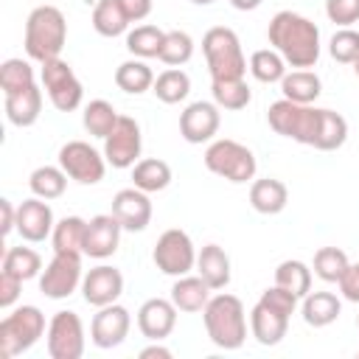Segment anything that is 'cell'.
Masks as SVG:
<instances>
[{"label": "cell", "mask_w": 359, "mask_h": 359, "mask_svg": "<svg viewBox=\"0 0 359 359\" xmlns=\"http://www.w3.org/2000/svg\"><path fill=\"white\" fill-rule=\"evenodd\" d=\"M121 222L112 213H98L87 222V233H84V255L90 258H109L118 244H121Z\"/></svg>", "instance_id": "20"}, {"label": "cell", "mask_w": 359, "mask_h": 359, "mask_svg": "<svg viewBox=\"0 0 359 359\" xmlns=\"http://www.w3.org/2000/svg\"><path fill=\"white\" fill-rule=\"evenodd\" d=\"M202 320H205V331L210 337V342L222 351H236L244 345L247 339V311L244 303L236 294L219 292L208 300V306L202 309Z\"/></svg>", "instance_id": "2"}, {"label": "cell", "mask_w": 359, "mask_h": 359, "mask_svg": "<svg viewBox=\"0 0 359 359\" xmlns=\"http://www.w3.org/2000/svg\"><path fill=\"white\" fill-rule=\"evenodd\" d=\"M325 14L331 22L351 28L353 22H359V0H325Z\"/></svg>", "instance_id": "45"}, {"label": "cell", "mask_w": 359, "mask_h": 359, "mask_svg": "<svg viewBox=\"0 0 359 359\" xmlns=\"http://www.w3.org/2000/svg\"><path fill=\"white\" fill-rule=\"evenodd\" d=\"M112 216L121 222L123 230L129 233H140L149 227L151 222V199L146 191L140 188H123L112 196Z\"/></svg>", "instance_id": "17"}, {"label": "cell", "mask_w": 359, "mask_h": 359, "mask_svg": "<svg viewBox=\"0 0 359 359\" xmlns=\"http://www.w3.org/2000/svg\"><path fill=\"white\" fill-rule=\"evenodd\" d=\"M3 269L17 275L20 280H31V278L42 275V258L31 247H8L3 255Z\"/></svg>", "instance_id": "39"}, {"label": "cell", "mask_w": 359, "mask_h": 359, "mask_svg": "<svg viewBox=\"0 0 359 359\" xmlns=\"http://www.w3.org/2000/svg\"><path fill=\"white\" fill-rule=\"evenodd\" d=\"M0 222H3V227H0L3 236L17 230V208L11 205V199H0Z\"/></svg>", "instance_id": "48"}, {"label": "cell", "mask_w": 359, "mask_h": 359, "mask_svg": "<svg viewBox=\"0 0 359 359\" xmlns=\"http://www.w3.org/2000/svg\"><path fill=\"white\" fill-rule=\"evenodd\" d=\"M264 0H230V6L233 8H238V11H252V8H258Z\"/></svg>", "instance_id": "51"}, {"label": "cell", "mask_w": 359, "mask_h": 359, "mask_svg": "<svg viewBox=\"0 0 359 359\" xmlns=\"http://www.w3.org/2000/svg\"><path fill=\"white\" fill-rule=\"evenodd\" d=\"M275 283L283 286V289H289L297 297H306L311 292V269L303 261H297V258L280 261L275 266Z\"/></svg>", "instance_id": "37"}, {"label": "cell", "mask_w": 359, "mask_h": 359, "mask_svg": "<svg viewBox=\"0 0 359 359\" xmlns=\"http://www.w3.org/2000/svg\"><path fill=\"white\" fill-rule=\"evenodd\" d=\"M222 112L216 101H194L180 115V135L188 143H208L219 132Z\"/></svg>", "instance_id": "15"}, {"label": "cell", "mask_w": 359, "mask_h": 359, "mask_svg": "<svg viewBox=\"0 0 359 359\" xmlns=\"http://www.w3.org/2000/svg\"><path fill=\"white\" fill-rule=\"evenodd\" d=\"M174 353L165 348V345H160V339L154 342V345H149V348H143L140 351V359H171Z\"/></svg>", "instance_id": "50"}, {"label": "cell", "mask_w": 359, "mask_h": 359, "mask_svg": "<svg viewBox=\"0 0 359 359\" xmlns=\"http://www.w3.org/2000/svg\"><path fill=\"white\" fill-rule=\"evenodd\" d=\"M210 292L213 289L202 280V275H180L174 280V286H171V300H174V306L180 311L194 314V311H202L208 306Z\"/></svg>", "instance_id": "24"}, {"label": "cell", "mask_w": 359, "mask_h": 359, "mask_svg": "<svg viewBox=\"0 0 359 359\" xmlns=\"http://www.w3.org/2000/svg\"><path fill=\"white\" fill-rule=\"evenodd\" d=\"M196 272L213 292H219L230 283V255L219 244H205L196 252Z\"/></svg>", "instance_id": "22"}, {"label": "cell", "mask_w": 359, "mask_h": 359, "mask_svg": "<svg viewBox=\"0 0 359 359\" xmlns=\"http://www.w3.org/2000/svg\"><path fill=\"white\" fill-rule=\"evenodd\" d=\"M132 182H135V188H140L146 194L165 191L171 185V165L165 160H157V157L137 160L132 165Z\"/></svg>", "instance_id": "28"}, {"label": "cell", "mask_w": 359, "mask_h": 359, "mask_svg": "<svg viewBox=\"0 0 359 359\" xmlns=\"http://www.w3.org/2000/svg\"><path fill=\"white\" fill-rule=\"evenodd\" d=\"M118 112H115V107L109 104V101H104V98H95V101H90L87 107H84V115H81V123H84V129L93 135V137H107L112 129H115V123H118Z\"/></svg>", "instance_id": "36"}, {"label": "cell", "mask_w": 359, "mask_h": 359, "mask_svg": "<svg viewBox=\"0 0 359 359\" xmlns=\"http://www.w3.org/2000/svg\"><path fill=\"white\" fill-rule=\"evenodd\" d=\"M348 255L339 247H320L314 252V275L325 283H339L342 272L348 269Z\"/></svg>", "instance_id": "42"}, {"label": "cell", "mask_w": 359, "mask_h": 359, "mask_svg": "<svg viewBox=\"0 0 359 359\" xmlns=\"http://www.w3.org/2000/svg\"><path fill=\"white\" fill-rule=\"evenodd\" d=\"M177 306H174V300L168 297H149L140 309H137V328H140V334L146 337V339H151V342H163L171 331H174V325H177Z\"/></svg>", "instance_id": "19"}, {"label": "cell", "mask_w": 359, "mask_h": 359, "mask_svg": "<svg viewBox=\"0 0 359 359\" xmlns=\"http://www.w3.org/2000/svg\"><path fill=\"white\" fill-rule=\"evenodd\" d=\"M36 84V76H34V67L31 62L25 59H6L0 65V90L3 95H17L28 87Z\"/></svg>", "instance_id": "35"}, {"label": "cell", "mask_w": 359, "mask_h": 359, "mask_svg": "<svg viewBox=\"0 0 359 359\" xmlns=\"http://www.w3.org/2000/svg\"><path fill=\"white\" fill-rule=\"evenodd\" d=\"M266 39L283 56V62L297 70L314 67L320 59V28L297 11H278L269 20Z\"/></svg>", "instance_id": "1"}, {"label": "cell", "mask_w": 359, "mask_h": 359, "mask_svg": "<svg viewBox=\"0 0 359 359\" xmlns=\"http://www.w3.org/2000/svg\"><path fill=\"white\" fill-rule=\"evenodd\" d=\"M191 3H194V6H210L213 0H191Z\"/></svg>", "instance_id": "52"}, {"label": "cell", "mask_w": 359, "mask_h": 359, "mask_svg": "<svg viewBox=\"0 0 359 359\" xmlns=\"http://www.w3.org/2000/svg\"><path fill=\"white\" fill-rule=\"evenodd\" d=\"M339 292L345 300L359 303V264H348V269L339 278Z\"/></svg>", "instance_id": "47"}, {"label": "cell", "mask_w": 359, "mask_h": 359, "mask_svg": "<svg viewBox=\"0 0 359 359\" xmlns=\"http://www.w3.org/2000/svg\"><path fill=\"white\" fill-rule=\"evenodd\" d=\"M39 79H42V90L48 93L50 104H53L59 112H73V109L81 107L84 87H81L79 76L73 73V67H70L62 56L45 62L42 70H39Z\"/></svg>", "instance_id": "8"}, {"label": "cell", "mask_w": 359, "mask_h": 359, "mask_svg": "<svg viewBox=\"0 0 359 359\" xmlns=\"http://www.w3.org/2000/svg\"><path fill=\"white\" fill-rule=\"evenodd\" d=\"M205 168L227 182H247L255 177V154L230 137H219L205 149Z\"/></svg>", "instance_id": "7"}, {"label": "cell", "mask_w": 359, "mask_h": 359, "mask_svg": "<svg viewBox=\"0 0 359 359\" xmlns=\"http://www.w3.org/2000/svg\"><path fill=\"white\" fill-rule=\"evenodd\" d=\"M356 328H359V314H356Z\"/></svg>", "instance_id": "54"}, {"label": "cell", "mask_w": 359, "mask_h": 359, "mask_svg": "<svg viewBox=\"0 0 359 359\" xmlns=\"http://www.w3.org/2000/svg\"><path fill=\"white\" fill-rule=\"evenodd\" d=\"M53 224L56 222H53V210L48 199L31 196L17 205V233L22 236V241H31V244L45 241L53 233Z\"/></svg>", "instance_id": "18"}, {"label": "cell", "mask_w": 359, "mask_h": 359, "mask_svg": "<svg viewBox=\"0 0 359 359\" xmlns=\"http://www.w3.org/2000/svg\"><path fill=\"white\" fill-rule=\"evenodd\" d=\"M280 93L294 104H314L323 93V81L311 70H292L280 79Z\"/></svg>", "instance_id": "27"}, {"label": "cell", "mask_w": 359, "mask_h": 359, "mask_svg": "<svg viewBox=\"0 0 359 359\" xmlns=\"http://www.w3.org/2000/svg\"><path fill=\"white\" fill-rule=\"evenodd\" d=\"M115 84L129 95H140L154 87V73L143 59H126L115 67Z\"/></svg>", "instance_id": "30"}, {"label": "cell", "mask_w": 359, "mask_h": 359, "mask_svg": "<svg viewBox=\"0 0 359 359\" xmlns=\"http://www.w3.org/2000/svg\"><path fill=\"white\" fill-rule=\"evenodd\" d=\"M328 53L334 62L339 65H353L359 59V31L353 28H339L331 42H328Z\"/></svg>", "instance_id": "44"}, {"label": "cell", "mask_w": 359, "mask_h": 359, "mask_svg": "<svg viewBox=\"0 0 359 359\" xmlns=\"http://www.w3.org/2000/svg\"><path fill=\"white\" fill-rule=\"evenodd\" d=\"M210 93H213V101L219 104V109H233V112L244 109L252 98L244 79H213Z\"/></svg>", "instance_id": "34"}, {"label": "cell", "mask_w": 359, "mask_h": 359, "mask_svg": "<svg viewBox=\"0 0 359 359\" xmlns=\"http://www.w3.org/2000/svg\"><path fill=\"white\" fill-rule=\"evenodd\" d=\"M84 233H87V222L81 216L59 219L50 233L53 252H81L84 255Z\"/></svg>", "instance_id": "31"}, {"label": "cell", "mask_w": 359, "mask_h": 359, "mask_svg": "<svg viewBox=\"0 0 359 359\" xmlns=\"http://www.w3.org/2000/svg\"><path fill=\"white\" fill-rule=\"evenodd\" d=\"M121 292H123V275L118 266H109V264L93 266L81 280V297H84V303H90L95 309L115 303L121 297Z\"/></svg>", "instance_id": "16"}, {"label": "cell", "mask_w": 359, "mask_h": 359, "mask_svg": "<svg viewBox=\"0 0 359 359\" xmlns=\"http://www.w3.org/2000/svg\"><path fill=\"white\" fill-rule=\"evenodd\" d=\"M67 42V20L56 6H36L25 20V53L28 59L45 65L62 56Z\"/></svg>", "instance_id": "3"}, {"label": "cell", "mask_w": 359, "mask_h": 359, "mask_svg": "<svg viewBox=\"0 0 359 359\" xmlns=\"http://www.w3.org/2000/svg\"><path fill=\"white\" fill-rule=\"evenodd\" d=\"M250 73L264 84H275L286 76V62L275 48H261L250 56Z\"/></svg>", "instance_id": "40"}, {"label": "cell", "mask_w": 359, "mask_h": 359, "mask_svg": "<svg viewBox=\"0 0 359 359\" xmlns=\"http://www.w3.org/2000/svg\"><path fill=\"white\" fill-rule=\"evenodd\" d=\"M353 73H356V76H359V59H356V62H353Z\"/></svg>", "instance_id": "53"}, {"label": "cell", "mask_w": 359, "mask_h": 359, "mask_svg": "<svg viewBox=\"0 0 359 359\" xmlns=\"http://www.w3.org/2000/svg\"><path fill=\"white\" fill-rule=\"evenodd\" d=\"M286 202H289V188L275 177H264L250 185V205L264 216L280 213L286 208Z\"/></svg>", "instance_id": "25"}, {"label": "cell", "mask_w": 359, "mask_h": 359, "mask_svg": "<svg viewBox=\"0 0 359 359\" xmlns=\"http://www.w3.org/2000/svg\"><path fill=\"white\" fill-rule=\"evenodd\" d=\"M84 280L81 272V252H53L39 275V292L50 300L70 297Z\"/></svg>", "instance_id": "10"}, {"label": "cell", "mask_w": 359, "mask_h": 359, "mask_svg": "<svg viewBox=\"0 0 359 359\" xmlns=\"http://www.w3.org/2000/svg\"><path fill=\"white\" fill-rule=\"evenodd\" d=\"M129 328H132V314L123 306L109 303V306H101L98 314H93L90 339L95 348L109 351V348H118L129 337Z\"/></svg>", "instance_id": "14"}, {"label": "cell", "mask_w": 359, "mask_h": 359, "mask_svg": "<svg viewBox=\"0 0 359 359\" xmlns=\"http://www.w3.org/2000/svg\"><path fill=\"white\" fill-rule=\"evenodd\" d=\"M266 121L272 126V132L294 140V143H303V146H311L317 143V135H320V123H323V107H311V104H294L289 98H280L269 107L266 112Z\"/></svg>", "instance_id": "4"}, {"label": "cell", "mask_w": 359, "mask_h": 359, "mask_svg": "<svg viewBox=\"0 0 359 359\" xmlns=\"http://www.w3.org/2000/svg\"><path fill=\"white\" fill-rule=\"evenodd\" d=\"M194 56V39L188 31H165L163 48H160V62L168 67H182Z\"/></svg>", "instance_id": "43"}, {"label": "cell", "mask_w": 359, "mask_h": 359, "mask_svg": "<svg viewBox=\"0 0 359 359\" xmlns=\"http://www.w3.org/2000/svg\"><path fill=\"white\" fill-rule=\"evenodd\" d=\"M28 188L39 199H48V202L59 199L65 194V188H67V174H65L62 165H39V168L31 171Z\"/></svg>", "instance_id": "32"}, {"label": "cell", "mask_w": 359, "mask_h": 359, "mask_svg": "<svg viewBox=\"0 0 359 359\" xmlns=\"http://www.w3.org/2000/svg\"><path fill=\"white\" fill-rule=\"evenodd\" d=\"M121 3H123V8H126L132 22H140V20H146L151 14V0H121Z\"/></svg>", "instance_id": "49"}, {"label": "cell", "mask_w": 359, "mask_h": 359, "mask_svg": "<svg viewBox=\"0 0 359 359\" xmlns=\"http://www.w3.org/2000/svg\"><path fill=\"white\" fill-rule=\"evenodd\" d=\"M345 140H348V121H345L339 112L323 107V123H320V135H317L314 149H320V151H334V149H339Z\"/></svg>", "instance_id": "41"}, {"label": "cell", "mask_w": 359, "mask_h": 359, "mask_svg": "<svg viewBox=\"0 0 359 359\" xmlns=\"http://www.w3.org/2000/svg\"><path fill=\"white\" fill-rule=\"evenodd\" d=\"M250 331L261 345H278L289 331V317L258 300L250 311Z\"/></svg>", "instance_id": "21"}, {"label": "cell", "mask_w": 359, "mask_h": 359, "mask_svg": "<svg viewBox=\"0 0 359 359\" xmlns=\"http://www.w3.org/2000/svg\"><path fill=\"white\" fill-rule=\"evenodd\" d=\"M6 98V118L8 123L25 129V126H34L42 115V90L34 84L17 95H3Z\"/></svg>", "instance_id": "23"}, {"label": "cell", "mask_w": 359, "mask_h": 359, "mask_svg": "<svg viewBox=\"0 0 359 359\" xmlns=\"http://www.w3.org/2000/svg\"><path fill=\"white\" fill-rule=\"evenodd\" d=\"M163 39H165L163 28H157V25H137L135 31L126 34V50L132 56H137V59H154V56H160Z\"/></svg>", "instance_id": "38"}, {"label": "cell", "mask_w": 359, "mask_h": 359, "mask_svg": "<svg viewBox=\"0 0 359 359\" xmlns=\"http://www.w3.org/2000/svg\"><path fill=\"white\" fill-rule=\"evenodd\" d=\"M151 93H154L163 104H180V101H185L188 93H191V76H188L185 70H180V67H168V70H163V73L154 79Z\"/></svg>", "instance_id": "33"}, {"label": "cell", "mask_w": 359, "mask_h": 359, "mask_svg": "<svg viewBox=\"0 0 359 359\" xmlns=\"http://www.w3.org/2000/svg\"><path fill=\"white\" fill-rule=\"evenodd\" d=\"M202 53L213 79H244L247 73V59L238 42V34L224 25H213L202 36Z\"/></svg>", "instance_id": "5"}, {"label": "cell", "mask_w": 359, "mask_h": 359, "mask_svg": "<svg viewBox=\"0 0 359 359\" xmlns=\"http://www.w3.org/2000/svg\"><path fill=\"white\" fill-rule=\"evenodd\" d=\"M143 149V135H140V123L129 115H121L115 129L104 137V157L112 168H132L140 157Z\"/></svg>", "instance_id": "13"}, {"label": "cell", "mask_w": 359, "mask_h": 359, "mask_svg": "<svg viewBox=\"0 0 359 359\" xmlns=\"http://www.w3.org/2000/svg\"><path fill=\"white\" fill-rule=\"evenodd\" d=\"M20 289H22V280L11 272H0V309H11L20 297Z\"/></svg>", "instance_id": "46"}, {"label": "cell", "mask_w": 359, "mask_h": 359, "mask_svg": "<svg viewBox=\"0 0 359 359\" xmlns=\"http://www.w3.org/2000/svg\"><path fill=\"white\" fill-rule=\"evenodd\" d=\"M339 311H342V303L334 292H309L300 306V314H303L306 325H311V328L331 325L339 317Z\"/></svg>", "instance_id": "26"}, {"label": "cell", "mask_w": 359, "mask_h": 359, "mask_svg": "<svg viewBox=\"0 0 359 359\" xmlns=\"http://www.w3.org/2000/svg\"><path fill=\"white\" fill-rule=\"evenodd\" d=\"M45 345L50 359H81L84 353V325L76 311H56L45 331Z\"/></svg>", "instance_id": "12"}, {"label": "cell", "mask_w": 359, "mask_h": 359, "mask_svg": "<svg viewBox=\"0 0 359 359\" xmlns=\"http://www.w3.org/2000/svg\"><path fill=\"white\" fill-rule=\"evenodd\" d=\"M45 314L36 306H20L0 320V356L11 359L31 351L45 334Z\"/></svg>", "instance_id": "6"}, {"label": "cell", "mask_w": 359, "mask_h": 359, "mask_svg": "<svg viewBox=\"0 0 359 359\" xmlns=\"http://www.w3.org/2000/svg\"><path fill=\"white\" fill-rule=\"evenodd\" d=\"M151 261L163 275H171V278L188 275L196 266V250H194L191 236L180 227L165 230L151 250Z\"/></svg>", "instance_id": "9"}, {"label": "cell", "mask_w": 359, "mask_h": 359, "mask_svg": "<svg viewBox=\"0 0 359 359\" xmlns=\"http://www.w3.org/2000/svg\"><path fill=\"white\" fill-rule=\"evenodd\" d=\"M59 165L79 185H95L104 180L107 157L98 149H93L87 140H67L59 149Z\"/></svg>", "instance_id": "11"}, {"label": "cell", "mask_w": 359, "mask_h": 359, "mask_svg": "<svg viewBox=\"0 0 359 359\" xmlns=\"http://www.w3.org/2000/svg\"><path fill=\"white\" fill-rule=\"evenodd\" d=\"M129 14L123 8L121 0H98L95 8H93V28L101 34V36H121L126 28H129Z\"/></svg>", "instance_id": "29"}]
</instances>
